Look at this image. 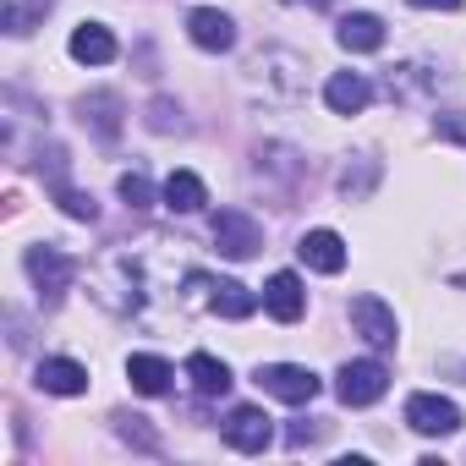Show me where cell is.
Returning <instances> with one entry per match:
<instances>
[{"mask_svg":"<svg viewBox=\"0 0 466 466\" xmlns=\"http://www.w3.org/2000/svg\"><path fill=\"white\" fill-rule=\"evenodd\" d=\"M88 286H94V297H99L110 313H137V308H143V275H137V264H132L127 253H110V258L88 275Z\"/></svg>","mask_w":466,"mask_h":466,"instance_id":"obj_1","label":"cell"},{"mask_svg":"<svg viewBox=\"0 0 466 466\" xmlns=\"http://www.w3.org/2000/svg\"><path fill=\"white\" fill-rule=\"evenodd\" d=\"M253 379H258L264 395H275V400H286V406H308V400L324 390V379H319L313 368H297V362H264Z\"/></svg>","mask_w":466,"mask_h":466,"instance_id":"obj_2","label":"cell"},{"mask_svg":"<svg viewBox=\"0 0 466 466\" xmlns=\"http://www.w3.org/2000/svg\"><path fill=\"white\" fill-rule=\"evenodd\" d=\"M214 248L225 253V258H253L258 248H264V225L248 214V208H219L214 214Z\"/></svg>","mask_w":466,"mask_h":466,"instance_id":"obj_3","label":"cell"},{"mask_svg":"<svg viewBox=\"0 0 466 466\" xmlns=\"http://www.w3.org/2000/svg\"><path fill=\"white\" fill-rule=\"evenodd\" d=\"M23 269H28V280L39 286V297L45 302H61V291L77 280V258L72 253H61V248H28V258H23Z\"/></svg>","mask_w":466,"mask_h":466,"instance_id":"obj_4","label":"cell"},{"mask_svg":"<svg viewBox=\"0 0 466 466\" xmlns=\"http://www.w3.org/2000/svg\"><path fill=\"white\" fill-rule=\"evenodd\" d=\"M384 390H390V368H384L379 357L346 362V368L335 373V395H340L346 406H373V400H384Z\"/></svg>","mask_w":466,"mask_h":466,"instance_id":"obj_5","label":"cell"},{"mask_svg":"<svg viewBox=\"0 0 466 466\" xmlns=\"http://www.w3.org/2000/svg\"><path fill=\"white\" fill-rule=\"evenodd\" d=\"M351 329L373 346V351H390L395 346V335H400V324H395V308L384 302V297H373V291H362V297H351Z\"/></svg>","mask_w":466,"mask_h":466,"instance_id":"obj_6","label":"cell"},{"mask_svg":"<svg viewBox=\"0 0 466 466\" xmlns=\"http://www.w3.org/2000/svg\"><path fill=\"white\" fill-rule=\"evenodd\" d=\"M219 433H225L230 450H242V455H264L275 444V422L258 406H230V417L219 422Z\"/></svg>","mask_w":466,"mask_h":466,"instance_id":"obj_7","label":"cell"},{"mask_svg":"<svg viewBox=\"0 0 466 466\" xmlns=\"http://www.w3.org/2000/svg\"><path fill=\"white\" fill-rule=\"evenodd\" d=\"M406 428L428 433V439H450V433H461V406L444 400V395H411L406 400Z\"/></svg>","mask_w":466,"mask_h":466,"instance_id":"obj_8","label":"cell"},{"mask_svg":"<svg viewBox=\"0 0 466 466\" xmlns=\"http://www.w3.org/2000/svg\"><path fill=\"white\" fill-rule=\"evenodd\" d=\"M187 39H192L198 50H208V56H225L230 45H237V23H230L225 12H214V6H198V12L187 17Z\"/></svg>","mask_w":466,"mask_h":466,"instance_id":"obj_9","label":"cell"},{"mask_svg":"<svg viewBox=\"0 0 466 466\" xmlns=\"http://www.w3.org/2000/svg\"><path fill=\"white\" fill-rule=\"evenodd\" d=\"M264 313L280 319V324H297V319L308 313V291H302V280H297L291 269L269 275V286H264Z\"/></svg>","mask_w":466,"mask_h":466,"instance_id":"obj_10","label":"cell"},{"mask_svg":"<svg viewBox=\"0 0 466 466\" xmlns=\"http://www.w3.org/2000/svg\"><path fill=\"white\" fill-rule=\"evenodd\" d=\"M297 258H302L313 275H340V269H346V242L335 237V230L319 225V230H308V237L297 242Z\"/></svg>","mask_w":466,"mask_h":466,"instance_id":"obj_11","label":"cell"},{"mask_svg":"<svg viewBox=\"0 0 466 466\" xmlns=\"http://www.w3.org/2000/svg\"><path fill=\"white\" fill-rule=\"evenodd\" d=\"M335 39H340V50H351V56H373V50H384V17L351 12V17H340Z\"/></svg>","mask_w":466,"mask_h":466,"instance_id":"obj_12","label":"cell"},{"mask_svg":"<svg viewBox=\"0 0 466 466\" xmlns=\"http://www.w3.org/2000/svg\"><path fill=\"white\" fill-rule=\"evenodd\" d=\"M368 99H373V83H368L362 72H335V77L324 83V105H329L335 116H357V110H368Z\"/></svg>","mask_w":466,"mask_h":466,"instance_id":"obj_13","label":"cell"},{"mask_svg":"<svg viewBox=\"0 0 466 466\" xmlns=\"http://www.w3.org/2000/svg\"><path fill=\"white\" fill-rule=\"evenodd\" d=\"M34 384H39L45 395H83V390H88V368L72 362V357H45L39 373H34Z\"/></svg>","mask_w":466,"mask_h":466,"instance_id":"obj_14","label":"cell"},{"mask_svg":"<svg viewBox=\"0 0 466 466\" xmlns=\"http://www.w3.org/2000/svg\"><path fill=\"white\" fill-rule=\"evenodd\" d=\"M72 61H83V66H110L116 61V34L105 28V23H83V28H72Z\"/></svg>","mask_w":466,"mask_h":466,"instance_id":"obj_15","label":"cell"},{"mask_svg":"<svg viewBox=\"0 0 466 466\" xmlns=\"http://www.w3.org/2000/svg\"><path fill=\"white\" fill-rule=\"evenodd\" d=\"M159 198H165L170 214H198V208L208 203V187H203V176H192V170H170L165 187H159Z\"/></svg>","mask_w":466,"mask_h":466,"instance_id":"obj_16","label":"cell"},{"mask_svg":"<svg viewBox=\"0 0 466 466\" xmlns=\"http://www.w3.org/2000/svg\"><path fill=\"white\" fill-rule=\"evenodd\" d=\"M127 379H132L137 395H165L170 379H176V368L165 357H154V351H137V357H127Z\"/></svg>","mask_w":466,"mask_h":466,"instance_id":"obj_17","label":"cell"},{"mask_svg":"<svg viewBox=\"0 0 466 466\" xmlns=\"http://www.w3.org/2000/svg\"><path fill=\"white\" fill-rule=\"evenodd\" d=\"M208 308H214L219 319H253V313H258V297H253L242 280H214Z\"/></svg>","mask_w":466,"mask_h":466,"instance_id":"obj_18","label":"cell"},{"mask_svg":"<svg viewBox=\"0 0 466 466\" xmlns=\"http://www.w3.org/2000/svg\"><path fill=\"white\" fill-rule=\"evenodd\" d=\"M77 110H83V121H88V127H94L99 137H116V132H121V94L99 88V94H88V99H83Z\"/></svg>","mask_w":466,"mask_h":466,"instance_id":"obj_19","label":"cell"},{"mask_svg":"<svg viewBox=\"0 0 466 466\" xmlns=\"http://www.w3.org/2000/svg\"><path fill=\"white\" fill-rule=\"evenodd\" d=\"M187 379H192L198 395H225L230 390V368L219 357H208V351H192L187 357Z\"/></svg>","mask_w":466,"mask_h":466,"instance_id":"obj_20","label":"cell"},{"mask_svg":"<svg viewBox=\"0 0 466 466\" xmlns=\"http://www.w3.org/2000/svg\"><path fill=\"white\" fill-rule=\"evenodd\" d=\"M373 181H379V159H373V154H357V165L340 170V198L362 203V198L373 192Z\"/></svg>","mask_w":466,"mask_h":466,"instance_id":"obj_21","label":"cell"},{"mask_svg":"<svg viewBox=\"0 0 466 466\" xmlns=\"http://www.w3.org/2000/svg\"><path fill=\"white\" fill-rule=\"evenodd\" d=\"M110 422H116V433H121V439H127L132 450H143V455H154V450H159V433L148 428V417H132V411H116Z\"/></svg>","mask_w":466,"mask_h":466,"instance_id":"obj_22","label":"cell"},{"mask_svg":"<svg viewBox=\"0 0 466 466\" xmlns=\"http://www.w3.org/2000/svg\"><path fill=\"white\" fill-rule=\"evenodd\" d=\"M56 6V0H6V34L12 39H23L28 28H34V17L39 12H50Z\"/></svg>","mask_w":466,"mask_h":466,"instance_id":"obj_23","label":"cell"},{"mask_svg":"<svg viewBox=\"0 0 466 466\" xmlns=\"http://www.w3.org/2000/svg\"><path fill=\"white\" fill-rule=\"evenodd\" d=\"M116 192H121L127 208H154V181H148L143 170H127V176L116 181Z\"/></svg>","mask_w":466,"mask_h":466,"instance_id":"obj_24","label":"cell"},{"mask_svg":"<svg viewBox=\"0 0 466 466\" xmlns=\"http://www.w3.org/2000/svg\"><path fill=\"white\" fill-rule=\"evenodd\" d=\"M56 203H61V208H66L72 219H94V214H99L94 192H77V187H61V192H56Z\"/></svg>","mask_w":466,"mask_h":466,"instance_id":"obj_25","label":"cell"},{"mask_svg":"<svg viewBox=\"0 0 466 466\" xmlns=\"http://www.w3.org/2000/svg\"><path fill=\"white\" fill-rule=\"evenodd\" d=\"M39 176H50V187H56V192H61V187H72V181H66V148H56V143H50V159H45V148H39Z\"/></svg>","mask_w":466,"mask_h":466,"instance_id":"obj_26","label":"cell"},{"mask_svg":"<svg viewBox=\"0 0 466 466\" xmlns=\"http://www.w3.org/2000/svg\"><path fill=\"white\" fill-rule=\"evenodd\" d=\"M148 127H154V132H181V110H176L170 99H154V105H148Z\"/></svg>","mask_w":466,"mask_h":466,"instance_id":"obj_27","label":"cell"},{"mask_svg":"<svg viewBox=\"0 0 466 466\" xmlns=\"http://www.w3.org/2000/svg\"><path fill=\"white\" fill-rule=\"evenodd\" d=\"M433 132L444 143H466V116H433Z\"/></svg>","mask_w":466,"mask_h":466,"instance_id":"obj_28","label":"cell"},{"mask_svg":"<svg viewBox=\"0 0 466 466\" xmlns=\"http://www.w3.org/2000/svg\"><path fill=\"white\" fill-rule=\"evenodd\" d=\"M417 12H461V0H411Z\"/></svg>","mask_w":466,"mask_h":466,"instance_id":"obj_29","label":"cell"},{"mask_svg":"<svg viewBox=\"0 0 466 466\" xmlns=\"http://www.w3.org/2000/svg\"><path fill=\"white\" fill-rule=\"evenodd\" d=\"M286 439H291V444H308V439H319V428H313V422H291Z\"/></svg>","mask_w":466,"mask_h":466,"instance_id":"obj_30","label":"cell"},{"mask_svg":"<svg viewBox=\"0 0 466 466\" xmlns=\"http://www.w3.org/2000/svg\"><path fill=\"white\" fill-rule=\"evenodd\" d=\"M291 6H329V0H291Z\"/></svg>","mask_w":466,"mask_h":466,"instance_id":"obj_31","label":"cell"}]
</instances>
